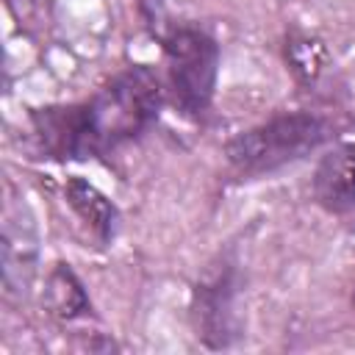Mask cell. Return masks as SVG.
Wrapping results in <instances>:
<instances>
[{"label":"cell","instance_id":"cell-1","mask_svg":"<svg viewBox=\"0 0 355 355\" xmlns=\"http://www.w3.org/2000/svg\"><path fill=\"white\" fill-rule=\"evenodd\" d=\"M166 83L153 64H128L92 94L28 111L31 150L53 164H89L141 141L161 119Z\"/></svg>","mask_w":355,"mask_h":355},{"label":"cell","instance_id":"cell-2","mask_svg":"<svg viewBox=\"0 0 355 355\" xmlns=\"http://www.w3.org/2000/svg\"><path fill=\"white\" fill-rule=\"evenodd\" d=\"M336 136H338L336 122L322 111H311V108L277 111L233 133L225 141L222 155L236 178L255 180L305 161L316 150L333 144Z\"/></svg>","mask_w":355,"mask_h":355},{"label":"cell","instance_id":"cell-3","mask_svg":"<svg viewBox=\"0 0 355 355\" xmlns=\"http://www.w3.org/2000/svg\"><path fill=\"white\" fill-rule=\"evenodd\" d=\"M164 58L166 100L178 116L191 125H202L214 108L222 47L216 36L197 22H147Z\"/></svg>","mask_w":355,"mask_h":355},{"label":"cell","instance_id":"cell-4","mask_svg":"<svg viewBox=\"0 0 355 355\" xmlns=\"http://www.w3.org/2000/svg\"><path fill=\"white\" fill-rule=\"evenodd\" d=\"M189 322L205 349H230L244 336L241 275L233 258L219 255L202 269L191 286Z\"/></svg>","mask_w":355,"mask_h":355},{"label":"cell","instance_id":"cell-5","mask_svg":"<svg viewBox=\"0 0 355 355\" xmlns=\"http://www.w3.org/2000/svg\"><path fill=\"white\" fill-rule=\"evenodd\" d=\"M313 202L330 216H355V139L324 147L311 175Z\"/></svg>","mask_w":355,"mask_h":355},{"label":"cell","instance_id":"cell-6","mask_svg":"<svg viewBox=\"0 0 355 355\" xmlns=\"http://www.w3.org/2000/svg\"><path fill=\"white\" fill-rule=\"evenodd\" d=\"M61 194L67 208L80 219V225L97 239L100 247L114 244L122 227V211L97 183H92L83 175H67Z\"/></svg>","mask_w":355,"mask_h":355},{"label":"cell","instance_id":"cell-7","mask_svg":"<svg viewBox=\"0 0 355 355\" xmlns=\"http://www.w3.org/2000/svg\"><path fill=\"white\" fill-rule=\"evenodd\" d=\"M44 313L55 322H78L92 313V297L80 275L67 261H55L44 275L42 288Z\"/></svg>","mask_w":355,"mask_h":355},{"label":"cell","instance_id":"cell-8","mask_svg":"<svg viewBox=\"0 0 355 355\" xmlns=\"http://www.w3.org/2000/svg\"><path fill=\"white\" fill-rule=\"evenodd\" d=\"M280 53H283V64H286L288 75L300 86H313L324 75V69L330 67V47H327V42L322 36L311 33V31L291 28L283 36Z\"/></svg>","mask_w":355,"mask_h":355},{"label":"cell","instance_id":"cell-9","mask_svg":"<svg viewBox=\"0 0 355 355\" xmlns=\"http://www.w3.org/2000/svg\"><path fill=\"white\" fill-rule=\"evenodd\" d=\"M352 305H355V286H352Z\"/></svg>","mask_w":355,"mask_h":355}]
</instances>
